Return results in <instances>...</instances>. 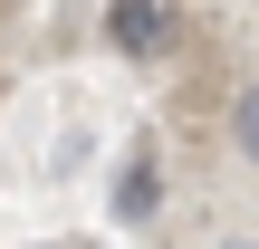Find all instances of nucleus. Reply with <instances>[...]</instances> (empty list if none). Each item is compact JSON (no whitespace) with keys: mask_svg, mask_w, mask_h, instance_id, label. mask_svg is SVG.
I'll return each mask as SVG.
<instances>
[{"mask_svg":"<svg viewBox=\"0 0 259 249\" xmlns=\"http://www.w3.org/2000/svg\"><path fill=\"white\" fill-rule=\"evenodd\" d=\"M183 0H106V48L115 58H173L183 48Z\"/></svg>","mask_w":259,"mask_h":249,"instance_id":"nucleus-1","label":"nucleus"},{"mask_svg":"<svg viewBox=\"0 0 259 249\" xmlns=\"http://www.w3.org/2000/svg\"><path fill=\"white\" fill-rule=\"evenodd\" d=\"M115 211H125V221H154V211H163V173H154V154H125V173H115Z\"/></svg>","mask_w":259,"mask_h":249,"instance_id":"nucleus-2","label":"nucleus"},{"mask_svg":"<svg viewBox=\"0 0 259 249\" xmlns=\"http://www.w3.org/2000/svg\"><path fill=\"white\" fill-rule=\"evenodd\" d=\"M231 144L259 163V86H240V96H231Z\"/></svg>","mask_w":259,"mask_h":249,"instance_id":"nucleus-3","label":"nucleus"}]
</instances>
